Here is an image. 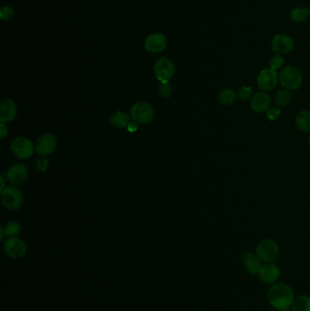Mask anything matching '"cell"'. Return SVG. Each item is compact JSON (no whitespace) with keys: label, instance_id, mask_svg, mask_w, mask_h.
<instances>
[{"label":"cell","instance_id":"obj_1","mask_svg":"<svg viewBox=\"0 0 310 311\" xmlns=\"http://www.w3.org/2000/svg\"><path fill=\"white\" fill-rule=\"evenodd\" d=\"M269 303L278 311L289 310L295 299L294 291L290 286L285 282L271 285L267 293Z\"/></svg>","mask_w":310,"mask_h":311},{"label":"cell","instance_id":"obj_2","mask_svg":"<svg viewBox=\"0 0 310 311\" xmlns=\"http://www.w3.org/2000/svg\"><path fill=\"white\" fill-rule=\"evenodd\" d=\"M278 79L281 86L288 90H297L303 83V77L297 67L288 66L282 68L278 74Z\"/></svg>","mask_w":310,"mask_h":311},{"label":"cell","instance_id":"obj_3","mask_svg":"<svg viewBox=\"0 0 310 311\" xmlns=\"http://www.w3.org/2000/svg\"><path fill=\"white\" fill-rule=\"evenodd\" d=\"M256 255L264 263H274L279 256V247L271 238L262 239L256 248Z\"/></svg>","mask_w":310,"mask_h":311},{"label":"cell","instance_id":"obj_4","mask_svg":"<svg viewBox=\"0 0 310 311\" xmlns=\"http://www.w3.org/2000/svg\"><path fill=\"white\" fill-rule=\"evenodd\" d=\"M23 194L19 187L7 186L1 190V200L4 207L10 210H17L23 204Z\"/></svg>","mask_w":310,"mask_h":311},{"label":"cell","instance_id":"obj_5","mask_svg":"<svg viewBox=\"0 0 310 311\" xmlns=\"http://www.w3.org/2000/svg\"><path fill=\"white\" fill-rule=\"evenodd\" d=\"M10 148L14 155L21 159L31 158L36 151V146H34L33 142L25 137L14 139L10 144Z\"/></svg>","mask_w":310,"mask_h":311},{"label":"cell","instance_id":"obj_6","mask_svg":"<svg viewBox=\"0 0 310 311\" xmlns=\"http://www.w3.org/2000/svg\"><path fill=\"white\" fill-rule=\"evenodd\" d=\"M175 72V64L167 58L159 59L154 65V73L160 83H168L174 77Z\"/></svg>","mask_w":310,"mask_h":311},{"label":"cell","instance_id":"obj_7","mask_svg":"<svg viewBox=\"0 0 310 311\" xmlns=\"http://www.w3.org/2000/svg\"><path fill=\"white\" fill-rule=\"evenodd\" d=\"M131 119L138 124H147L154 118V110L147 102L139 101L135 103L130 109Z\"/></svg>","mask_w":310,"mask_h":311},{"label":"cell","instance_id":"obj_8","mask_svg":"<svg viewBox=\"0 0 310 311\" xmlns=\"http://www.w3.org/2000/svg\"><path fill=\"white\" fill-rule=\"evenodd\" d=\"M278 81V74L270 67L262 69L257 78V86L265 92L274 89L277 86Z\"/></svg>","mask_w":310,"mask_h":311},{"label":"cell","instance_id":"obj_9","mask_svg":"<svg viewBox=\"0 0 310 311\" xmlns=\"http://www.w3.org/2000/svg\"><path fill=\"white\" fill-rule=\"evenodd\" d=\"M294 46L295 42L293 39L285 34H277L271 42V48L277 55L290 53Z\"/></svg>","mask_w":310,"mask_h":311},{"label":"cell","instance_id":"obj_10","mask_svg":"<svg viewBox=\"0 0 310 311\" xmlns=\"http://www.w3.org/2000/svg\"><path fill=\"white\" fill-rule=\"evenodd\" d=\"M4 250L9 258H22L27 252L25 242L18 237L8 238L4 243Z\"/></svg>","mask_w":310,"mask_h":311},{"label":"cell","instance_id":"obj_11","mask_svg":"<svg viewBox=\"0 0 310 311\" xmlns=\"http://www.w3.org/2000/svg\"><path fill=\"white\" fill-rule=\"evenodd\" d=\"M58 141L52 134H44L38 139L36 143V151L41 157H47L51 155L57 148Z\"/></svg>","mask_w":310,"mask_h":311},{"label":"cell","instance_id":"obj_12","mask_svg":"<svg viewBox=\"0 0 310 311\" xmlns=\"http://www.w3.org/2000/svg\"><path fill=\"white\" fill-rule=\"evenodd\" d=\"M167 46V40L163 34L153 33L145 39V49L149 53L157 54L164 51Z\"/></svg>","mask_w":310,"mask_h":311},{"label":"cell","instance_id":"obj_13","mask_svg":"<svg viewBox=\"0 0 310 311\" xmlns=\"http://www.w3.org/2000/svg\"><path fill=\"white\" fill-rule=\"evenodd\" d=\"M29 172L27 166L23 164H15L7 170V179L13 185H21L28 179Z\"/></svg>","mask_w":310,"mask_h":311},{"label":"cell","instance_id":"obj_14","mask_svg":"<svg viewBox=\"0 0 310 311\" xmlns=\"http://www.w3.org/2000/svg\"><path fill=\"white\" fill-rule=\"evenodd\" d=\"M280 276V270L274 263H266L262 266L258 272V278L265 285H273L277 283Z\"/></svg>","mask_w":310,"mask_h":311},{"label":"cell","instance_id":"obj_15","mask_svg":"<svg viewBox=\"0 0 310 311\" xmlns=\"http://www.w3.org/2000/svg\"><path fill=\"white\" fill-rule=\"evenodd\" d=\"M271 99L265 91L257 92L251 99V108L257 113L266 112L270 107Z\"/></svg>","mask_w":310,"mask_h":311},{"label":"cell","instance_id":"obj_16","mask_svg":"<svg viewBox=\"0 0 310 311\" xmlns=\"http://www.w3.org/2000/svg\"><path fill=\"white\" fill-rule=\"evenodd\" d=\"M18 113V108L13 100L5 99L0 103V119L1 123H8L15 119Z\"/></svg>","mask_w":310,"mask_h":311},{"label":"cell","instance_id":"obj_17","mask_svg":"<svg viewBox=\"0 0 310 311\" xmlns=\"http://www.w3.org/2000/svg\"><path fill=\"white\" fill-rule=\"evenodd\" d=\"M242 264L244 266L246 270L250 275H257L262 268V261L257 258L256 253H245L242 256Z\"/></svg>","mask_w":310,"mask_h":311},{"label":"cell","instance_id":"obj_18","mask_svg":"<svg viewBox=\"0 0 310 311\" xmlns=\"http://www.w3.org/2000/svg\"><path fill=\"white\" fill-rule=\"evenodd\" d=\"M295 122H296V126L300 131L310 132V110H301L297 113Z\"/></svg>","mask_w":310,"mask_h":311},{"label":"cell","instance_id":"obj_19","mask_svg":"<svg viewBox=\"0 0 310 311\" xmlns=\"http://www.w3.org/2000/svg\"><path fill=\"white\" fill-rule=\"evenodd\" d=\"M237 100V93L232 88H224L218 94V101L223 106H231Z\"/></svg>","mask_w":310,"mask_h":311},{"label":"cell","instance_id":"obj_20","mask_svg":"<svg viewBox=\"0 0 310 311\" xmlns=\"http://www.w3.org/2000/svg\"><path fill=\"white\" fill-rule=\"evenodd\" d=\"M129 122H130L129 115L126 113L121 112V111H118V112L113 114L112 117L110 118L111 125L115 127H118V128L127 127Z\"/></svg>","mask_w":310,"mask_h":311},{"label":"cell","instance_id":"obj_21","mask_svg":"<svg viewBox=\"0 0 310 311\" xmlns=\"http://www.w3.org/2000/svg\"><path fill=\"white\" fill-rule=\"evenodd\" d=\"M291 308L294 311H310V297L307 295L297 297L294 299Z\"/></svg>","mask_w":310,"mask_h":311},{"label":"cell","instance_id":"obj_22","mask_svg":"<svg viewBox=\"0 0 310 311\" xmlns=\"http://www.w3.org/2000/svg\"><path fill=\"white\" fill-rule=\"evenodd\" d=\"M310 11L308 7H298L291 11V20L295 22H303L310 17Z\"/></svg>","mask_w":310,"mask_h":311},{"label":"cell","instance_id":"obj_23","mask_svg":"<svg viewBox=\"0 0 310 311\" xmlns=\"http://www.w3.org/2000/svg\"><path fill=\"white\" fill-rule=\"evenodd\" d=\"M276 104L279 107L288 106L291 101V94L288 89L279 90L275 96Z\"/></svg>","mask_w":310,"mask_h":311},{"label":"cell","instance_id":"obj_24","mask_svg":"<svg viewBox=\"0 0 310 311\" xmlns=\"http://www.w3.org/2000/svg\"><path fill=\"white\" fill-rule=\"evenodd\" d=\"M5 232H6V236L8 238H14V237H18L21 232V226L18 222H9L7 225L5 226Z\"/></svg>","mask_w":310,"mask_h":311},{"label":"cell","instance_id":"obj_25","mask_svg":"<svg viewBox=\"0 0 310 311\" xmlns=\"http://www.w3.org/2000/svg\"><path fill=\"white\" fill-rule=\"evenodd\" d=\"M285 60L281 55H275L269 60V67L273 70H278L284 66Z\"/></svg>","mask_w":310,"mask_h":311},{"label":"cell","instance_id":"obj_26","mask_svg":"<svg viewBox=\"0 0 310 311\" xmlns=\"http://www.w3.org/2000/svg\"><path fill=\"white\" fill-rule=\"evenodd\" d=\"M159 89L160 96L164 99H168L172 95V86L169 84V82L168 83H160Z\"/></svg>","mask_w":310,"mask_h":311},{"label":"cell","instance_id":"obj_27","mask_svg":"<svg viewBox=\"0 0 310 311\" xmlns=\"http://www.w3.org/2000/svg\"><path fill=\"white\" fill-rule=\"evenodd\" d=\"M280 115H281V109L278 106H270L267 110V118L269 119L270 121L277 120Z\"/></svg>","mask_w":310,"mask_h":311},{"label":"cell","instance_id":"obj_28","mask_svg":"<svg viewBox=\"0 0 310 311\" xmlns=\"http://www.w3.org/2000/svg\"><path fill=\"white\" fill-rule=\"evenodd\" d=\"M251 95H252V88L250 86H244L238 89V98L243 101L249 100Z\"/></svg>","mask_w":310,"mask_h":311},{"label":"cell","instance_id":"obj_29","mask_svg":"<svg viewBox=\"0 0 310 311\" xmlns=\"http://www.w3.org/2000/svg\"><path fill=\"white\" fill-rule=\"evenodd\" d=\"M14 9L12 7L5 6L0 10V19L2 20H10L14 17Z\"/></svg>","mask_w":310,"mask_h":311},{"label":"cell","instance_id":"obj_30","mask_svg":"<svg viewBox=\"0 0 310 311\" xmlns=\"http://www.w3.org/2000/svg\"><path fill=\"white\" fill-rule=\"evenodd\" d=\"M7 133H8L7 126H6L4 123H1V127H0V139H5L7 136Z\"/></svg>","mask_w":310,"mask_h":311},{"label":"cell","instance_id":"obj_31","mask_svg":"<svg viewBox=\"0 0 310 311\" xmlns=\"http://www.w3.org/2000/svg\"><path fill=\"white\" fill-rule=\"evenodd\" d=\"M138 128H139V127H138V123H136L135 121L129 122V124H128V126H127V129H128V131H130V132L137 131Z\"/></svg>","mask_w":310,"mask_h":311},{"label":"cell","instance_id":"obj_32","mask_svg":"<svg viewBox=\"0 0 310 311\" xmlns=\"http://www.w3.org/2000/svg\"><path fill=\"white\" fill-rule=\"evenodd\" d=\"M0 231H1V237H0V239H3L4 237L6 236V232H5V228H4V227H1V228H0Z\"/></svg>","mask_w":310,"mask_h":311},{"label":"cell","instance_id":"obj_33","mask_svg":"<svg viewBox=\"0 0 310 311\" xmlns=\"http://www.w3.org/2000/svg\"><path fill=\"white\" fill-rule=\"evenodd\" d=\"M308 143H309V146H310V138H309V139H308Z\"/></svg>","mask_w":310,"mask_h":311},{"label":"cell","instance_id":"obj_34","mask_svg":"<svg viewBox=\"0 0 310 311\" xmlns=\"http://www.w3.org/2000/svg\"><path fill=\"white\" fill-rule=\"evenodd\" d=\"M293 311V310H289H289H285V311Z\"/></svg>","mask_w":310,"mask_h":311}]
</instances>
